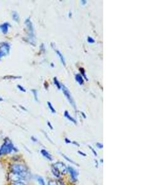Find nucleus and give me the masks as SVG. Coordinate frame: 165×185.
Instances as JSON below:
<instances>
[{"instance_id":"nucleus-1","label":"nucleus","mask_w":165,"mask_h":185,"mask_svg":"<svg viewBox=\"0 0 165 185\" xmlns=\"http://www.w3.org/2000/svg\"><path fill=\"white\" fill-rule=\"evenodd\" d=\"M15 147L12 142L9 139H6L5 142L3 144L1 148H0V155H5L11 153L13 151L15 150Z\"/></svg>"},{"instance_id":"nucleus-2","label":"nucleus","mask_w":165,"mask_h":185,"mask_svg":"<svg viewBox=\"0 0 165 185\" xmlns=\"http://www.w3.org/2000/svg\"><path fill=\"white\" fill-rule=\"evenodd\" d=\"M11 172L17 174H27V168L26 166L22 164H15L11 166Z\"/></svg>"},{"instance_id":"nucleus-3","label":"nucleus","mask_w":165,"mask_h":185,"mask_svg":"<svg viewBox=\"0 0 165 185\" xmlns=\"http://www.w3.org/2000/svg\"><path fill=\"white\" fill-rule=\"evenodd\" d=\"M53 166L60 173H65L67 171V168L66 167V165L65 164H63V162H56Z\"/></svg>"},{"instance_id":"nucleus-4","label":"nucleus","mask_w":165,"mask_h":185,"mask_svg":"<svg viewBox=\"0 0 165 185\" xmlns=\"http://www.w3.org/2000/svg\"><path fill=\"white\" fill-rule=\"evenodd\" d=\"M0 48H1V51L5 55L9 53L10 46L7 43H6V42L1 43V44H0Z\"/></svg>"},{"instance_id":"nucleus-5","label":"nucleus","mask_w":165,"mask_h":185,"mask_svg":"<svg viewBox=\"0 0 165 185\" xmlns=\"http://www.w3.org/2000/svg\"><path fill=\"white\" fill-rule=\"evenodd\" d=\"M67 171H69V172L71 174V178H72L74 181H77V176L78 173L77 172V171L75 169H74L73 167H71V166H69L68 168H67Z\"/></svg>"},{"instance_id":"nucleus-6","label":"nucleus","mask_w":165,"mask_h":185,"mask_svg":"<svg viewBox=\"0 0 165 185\" xmlns=\"http://www.w3.org/2000/svg\"><path fill=\"white\" fill-rule=\"evenodd\" d=\"M9 27V24L7 23V22H6V23H4L1 25H0V28L1 29V30L4 34H6L7 32H8Z\"/></svg>"},{"instance_id":"nucleus-7","label":"nucleus","mask_w":165,"mask_h":185,"mask_svg":"<svg viewBox=\"0 0 165 185\" xmlns=\"http://www.w3.org/2000/svg\"><path fill=\"white\" fill-rule=\"evenodd\" d=\"M40 152H41V154H42L43 155V157L47 158L48 159V160L52 161V159H53V158H52L51 155L49 153H48V152L47 150H45V149H42V150H41Z\"/></svg>"},{"instance_id":"nucleus-8","label":"nucleus","mask_w":165,"mask_h":185,"mask_svg":"<svg viewBox=\"0 0 165 185\" xmlns=\"http://www.w3.org/2000/svg\"><path fill=\"white\" fill-rule=\"evenodd\" d=\"M37 181H38L40 185H46L45 182V180H44V179L42 177L37 176Z\"/></svg>"},{"instance_id":"nucleus-9","label":"nucleus","mask_w":165,"mask_h":185,"mask_svg":"<svg viewBox=\"0 0 165 185\" xmlns=\"http://www.w3.org/2000/svg\"><path fill=\"white\" fill-rule=\"evenodd\" d=\"M52 172H53V175L55 176H56V177H59L60 176V173L53 166H52Z\"/></svg>"},{"instance_id":"nucleus-10","label":"nucleus","mask_w":165,"mask_h":185,"mask_svg":"<svg viewBox=\"0 0 165 185\" xmlns=\"http://www.w3.org/2000/svg\"><path fill=\"white\" fill-rule=\"evenodd\" d=\"M12 16H13V18L14 20L16 21V22L19 21V15L16 12H13V14H12Z\"/></svg>"},{"instance_id":"nucleus-11","label":"nucleus","mask_w":165,"mask_h":185,"mask_svg":"<svg viewBox=\"0 0 165 185\" xmlns=\"http://www.w3.org/2000/svg\"><path fill=\"white\" fill-rule=\"evenodd\" d=\"M62 155H63V156L64 157V158H65V159H66V160L68 161L69 162H71V163H72V164H75V165H77L79 166V165L77 164V163H76V162H74L73 160H71V159H69L68 157H67V156H66V155H65V154H62Z\"/></svg>"},{"instance_id":"nucleus-12","label":"nucleus","mask_w":165,"mask_h":185,"mask_svg":"<svg viewBox=\"0 0 165 185\" xmlns=\"http://www.w3.org/2000/svg\"><path fill=\"white\" fill-rule=\"evenodd\" d=\"M14 185H25V184L23 181H17V182H14Z\"/></svg>"},{"instance_id":"nucleus-13","label":"nucleus","mask_w":165,"mask_h":185,"mask_svg":"<svg viewBox=\"0 0 165 185\" xmlns=\"http://www.w3.org/2000/svg\"><path fill=\"white\" fill-rule=\"evenodd\" d=\"M48 185H57V183H56V181H50L48 182Z\"/></svg>"},{"instance_id":"nucleus-14","label":"nucleus","mask_w":165,"mask_h":185,"mask_svg":"<svg viewBox=\"0 0 165 185\" xmlns=\"http://www.w3.org/2000/svg\"><path fill=\"white\" fill-rule=\"evenodd\" d=\"M96 146L97 147H98V148H103V144H101V143H96Z\"/></svg>"},{"instance_id":"nucleus-15","label":"nucleus","mask_w":165,"mask_h":185,"mask_svg":"<svg viewBox=\"0 0 165 185\" xmlns=\"http://www.w3.org/2000/svg\"><path fill=\"white\" fill-rule=\"evenodd\" d=\"M17 87L19 88L20 89V90H21V91H25V90H24V89L23 88H22L21 86V85H17Z\"/></svg>"},{"instance_id":"nucleus-16","label":"nucleus","mask_w":165,"mask_h":185,"mask_svg":"<svg viewBox=\"0 0 165 185\" xmlns=\"http://www.w3.org/2000/svg\"><path fill=\"white\" fill-rule=\"evenodd\" d=\"M89 147H90V149H92V152H93V154H94V155H95V156H96V155H97V153H96V151L94 150V149H93V148H92V147H90V146H89Z\"/></svg>"},{"instance_id":"nucleus-17","label":"nucleus","mask_w":165,"mask_h":185,"mask_svg":"<svg viewBox=\"0 0 165 185\" xmlns=\"http://www.w3.org/2000/svg\"><path fill=\"white\" fill-rule=\"evenodd\" d=\"M78 153H79V154H82V155H83V156H84V157H85V156H86V155H87V154H85V153H82V152H81V151H79V152H78Z\"/></svg>"},{"instance_id":"nucleus-18","label":"nucleus","mask_w":165,"mask_h":185,"mask_svg":"<svg viewBox=\"0 0 165 185\" xmlns=\"http://www.w3.org/2000/svg\"><path fill=\"white\" fill-rule=\"evenodd\" d=\"M5 54H4L1 51H0V58H1V57L3 56H5Z\"/></svg>"},{"instance_id":"nucleus-19","label":"nucleus","mask_w":165,"mask_h":185,"mask_svg":"<svg viewBox=\"0 0 165 185\" xmlns=\"http://www.w3.org/2000/svg\"><path fill=\"white\" fill-rule=\"evenodd\" d=\"M65 141H66V143H71V141H69V140L67 139H65Z\"/></svg>"},{"instance_id":"nucleus-20","label":"nucleus","mask_w":165,"mask_h":185,"mask_svg":"<svg viewBox=\"0 0 165 185\" xmlns=\"http://www.w3.org/2000/svg\"><path fill=\"white\" fill-rule=\"evenodd\" d=\"M0 100H1V101H3V99L2 98H0Z\"/></svg>"}]
</instances>
